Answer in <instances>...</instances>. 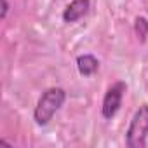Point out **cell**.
Masks as SVG:
<instances>
[{
    "instance_id": "cell-1",
    "label": "cell",
    "mask_w": 148,
    "mask_h": 148,
    "mask_svg": "<svg viewBox=\"0 0 148 148\" xmlns=\"http://www.w3.org/2000/svg\"><path fill=\"white\" fill-rule=\"evenodd\" d=\"M66 101V91L63 87H49L42 92L38 98L35 110H33V120L37 125H47L52 117L59 112V108Z\"/></svg>"
},
{
    "instance_id": "cell-7",
    "label": "cell",
    "mask_w": 148,
    "mask_h": 148,
    "mask_svg": "<svg viewBox=\"0 0 148 148\" xmlns=\"http://www.w3.org/2000/svg\"><path fill=\"white\" fill-rule=\"evenodd\" d=\"M7 12H9V2H7V0H2V14H0V18L5 19Z\"/></svg>"
},
{
    "instance_id": "cell-2",
    "label": "cell",
    "mask_w": 148,
    "mask_h": 148,
    "mask_svg": "<svg viewBox=\"0 0 148 148\" xmlns=\"http://www.w3.org/2000/svg\"><path fill=\"white\" fill-rule=\"evenodd\" d=\"M125 145L129 148H145L148 145V105H141L125 131Z\"/></svg>"
},
{
    "instance_id": "cell-3",
    "label": "cell",
    "mask_w": 148,
    "mask_h": 148,
    "mask_svg": "<svg viewBox=\"0 0 148 148\" xmlns=\"http://www.w3.org/2000/svg\"><path fill=\"white\" fill-rule=\"evenodd\" d=\"M125 91H127V84L122 82V80L112 84L106 89V92L103 96V103H101V115L106 120H112L119 113V110L122 106V99H124V92Z\"/></svg>"
},
{
    "instance_id": "cell-5",
    "label": "cell",
    "mask_w": 148,
    "mask_h": 148,
    "mask_svg": "<svg viewBox=\"0 0 148 148\" xmlns=\"http://www.w3.org/2000/svg\"><path fill=\"white\" fill-rule=\"evenodd\" d=\"M77 70L82 77H92L99 70V59L92 54H80L77 58Z\"/></svg>"
},
{
    "instance_id": "cell-6",
    "label": "cell",
    "mask_w": 148,
    "mask_h": 148,
    "mask_svg": "<svg viewBox=\"0 0 148 148\" xmlns=\"http://www.w3.org/2000/svg\"><path fill=\"white\" fill-rule=\"evenodd\" d=\"M134 33L139 42H146L148 37V19L145 16H138L134 19Z\"/></svg>"
},
{
    "instance_id": "cell-4",
    "label": "cell",
    "mask_w": 148,
    "mask_h": 148,
    "mask_svg": "<svg viewBox=\"0 0 148 148\" xmlns=\"http://www.w3.org/2000/svg\"><path fill=\"white\" fill-rule=\"evenodd\" d=\"M91 9V0H71L63 11V21L71 25L80 21L84 16H87Z\"/></svg>"
}]
</instances>
